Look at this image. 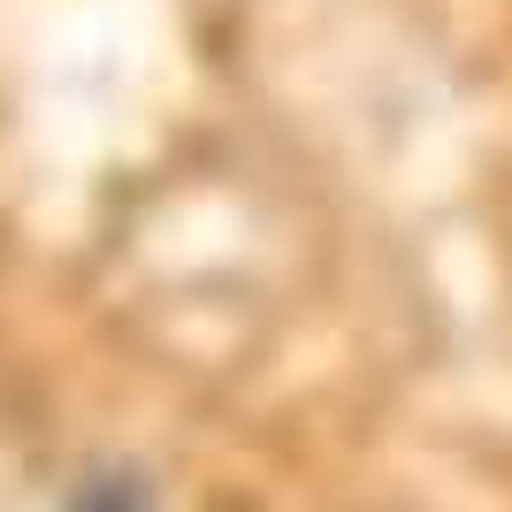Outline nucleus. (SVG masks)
I'll return each mask as SVG.
<instances>
[{
	"instance_id": "1",
	"label": "nucleus",
	"mask_w": 512,
	"mask_h": 512,
	"mask_svg": "<svg viewBox=\"0 0 512 512\" xmlns=\"http://www.w3.org/2000/svg\"><path fill=\"white\" fill-rule=\"evenodd\" d=\"M69 512H153V490L138 474H92L85 490L69 497Z\"/></svg>"
}]
</instances>
